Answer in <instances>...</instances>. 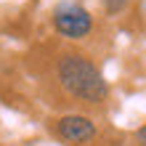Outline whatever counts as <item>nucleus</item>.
<instances>
[{
  "mask_svg": "<svg viewBox=\"0 0 146 146\" xmlns=\"http://www.w3.org/2000/svg\"><path fill=\"white\" fill-rule=\"evenodd\" d=\"M53 77L66 96L77 104L85 106H101L109 101V82L101 74L90 56L77 53V50H66L56 58Z\"/></svg>",
  "mask_w": 146,
  "mask_h": 146,
  "instance_id": "1",
  "label": "nucleus"
},
{
  "mask_svg": "<svg viewBox=\"0 0 146 146\" xmlns=\"http://www.w3.org/2000/svg\"><path fill=\"white\" fill-rule=\"evenodd\" d=\"M53 133L66 146H90L98 138V122L88 114L69 111V114H61L53 122Z\"/></svg>",
  "mask_w": 146,
  "mask_h": 146,
  "instance_id": "3",
  "label": "nucleus"
},
{
  "mask_svg": "<svg viewBox=\"0 0 146 146\" xmlns=\"http://www.w3.org/2000/svg\"><path fill=\"white\" fill-rule=\"evenodd\" d=\"M50 24H53L58 37L77 42V40L90 37L93 27H96V19H93V13L82 3H77V0H61L53 8V13H50Z\"/></svg>",
  "mask_w": 146,
  "mask_h": 146,
  "instance_id": "2",
  "label": "nucleus"
},
{
  "mask_svg": "<svg viewBox=\"0 0 146 146\" xmlns=\"http://www.w3.org/2000/svg\"><path fill=\"white\" fill-rule=\"evenodd\" d=\"M101 3H104V11L109 16H119L127 8V0H101Z\"/></svg>",
  "mask_w": 146,
  "mask_h": 146,
  "instance_id": "4",
  "label": "nucleus"
},
{
  "mask_svg": "<svg viewBox=\"0 0 146 146\" xmlns=\"http://www.w3.org/2000/svg\"><path fill=\"white\" fill-rule=\"evenodd\" d=\"M133 146H146V122L141 127H135V133H133Z\"/></svg>",
  "mask_w": 146,
  "mask_h": 146,
  "instance_id": "5",
  "label": "nucleus"
},
{
  "mask_svg": "<svg viewBox=\"0 0 146 146\" xmlns=\"http://www.w3.org/2000/svg\"><path fill=\"white\" fill-rule=\"evenodd\" d=\"M111 146H125V143H111Z\"/></svg>",
  "mask_w": 146,
  "mask_h": 146,
  "instance_id": "6",
  "label": "nucleus"
}]
</instances>
